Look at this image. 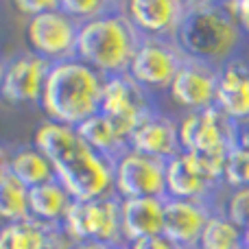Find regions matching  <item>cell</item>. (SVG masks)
Returning a JSON list of instances; mask_svg holds the SVG:
<instances>
[{
  "label": "cell",
  "mask_w": 249,
  "mask_h": 249,
  "mask_svg": "<svg viewBox=\"0 0 249 249\" xmlns=\"http://www.w3.org/2000/svg\"><path fill=\"white\" fill-rule=\"evenodd\" d=\"M245 230L236 225L225 212L214 210L201 234L197 249H245Z\"/></svg>",
  "instance_id": "cell-24"
},
{
  "label": "cell",
  "mask_w": 249,
  "mask_h": 249,
  "mask_svg": "<svg viewBox=\"0 0 249 249\" xmlns=\"http://www.w3.org/2000/svg\"><path fill=\"white\" fill-rule=\"evenodd\" d=\"M221 0H184V4L188 9H203V7H212V4H219Z\"/></svg>",
  "instance_id": "cell-32"
},
{
  "label": "cell",
  "mask_w": 249,
  "mask_h": 249,
  "mask_svg": "<svg viewBox=\"0 0 249 249\" xmlns=\"http://www.w3.org/2000/svg\"><path fill=\"white\" fill-rule=\"evenodd\" d=\"M219 188L223 186L214 184L186 151L166 162V197L212 201Z\"/></svg>",
  "instance_id": "cell-16"
},
{
  "label": "cell",
  "mask_w": 249,
  "mask_h": 249,
  "mask_svg": "<svg viewBox=\"0 0 249 249\" xmlns=\"http://www.w3.org/2000/svg\"><path fill=\"white\" fill-rule=\"evenodd\" d=\"M2 164L22 184L29 186V188L57 179V173H55V166H53L51 158H48L37 144L18 146L11 153H4Z\"/></svg>",
  "instance_id": "cell-20"
},
{
  "label": "cell",
  "mask_w": 249,
  "mask_h": 249,
  "mask_svg": "<svg viewBox=\"0 0 249 249\" xmlns=\"http://www.w3.org/2000/svg\"><path fill=\"white\" fill-rule=\"evenodd\" d=\"M79 29L81 22H77L61 9H55L29 18L24 26V37L29 51L48 59L51 64H59L77 57Z\"/></svg>",
  "instance_id": "cell-7"
},
{
  "label": "cell",
  "mask_w": 249,
  "mask_h": 249,
  "mask_svg": "<svg viewBox=\"0 0 249 249\" xmlns=\"http://www.w3.org/2000/svg\"><path fill=\"white\" fill-rule=\"evenodd\" d=\"M33 144L51 158L57 179L74 199H101L114 193V162L92 149L74 127L46 121L35 131Z\"/></svg>",
  "instance_id": "cell-1"
},
{
  "label": "cell",
  "mask_w": 249,
  "mask_h": 249,
  "mask_svg": "<svg viewBox=\"0 0 249 249\" xmlns=\"http://www.w3.org/2000/svg\"><path fill=\"white\" fill-rule=\"evenodd\" d=\"M29 203L33 219L48 225H61L70 206L74 203V197L59 179H53L46 184L33 186L29 193Z\"/></svg>",
  "instance_id": "cell-21"
},
{
  "label": "cell",
  "mask_w": 249,
  "mask_h": 249,
  "mask_svg": "<svg viewBox=\"0 0 249 249\" xmlns=\"http://www.w3.org/2000/svg\"><path fill=\"white\" fill-rule=\"evenodd\" d=\"M112 249H131V247H129V243H123V245H116V247H112Z\"/></svg>",
  "instance_id": "cell-35"
},
{
  "label": "cell",
  "mask_w": 249,
  "mask_h": 249,
  "mask_svg": "<svg viewBox=\"0 0 249 249\" xmlns=\"http://www.w3.org/2000/svg\"><path fill=\"white\" fill-rule=\"evenodd\" d=\"M31 188L22 184L4 164H0V219L4 223L31 219Z\"/></svg>",
  "instance_id": "cell-23"
},
{
  "label": "cell",
  "mask_w": 249,
  "mask_h": 249,
  "mask_svg": "<svg viewBox=\"0 0 249 249\" xmlns=\"http://www.w3.org/2000/svg\"><path fill=\"white\" fill-rule=\"evenodd\" d=\"M214 203L201 199H171L164 203V236L175 241L184 249H197L201 234L210 216L214 214Z\"/></svg>",
  "instance_id": "cell-13"
},
{
  "label": "cell",
  "mask_w": 249,
  "mask_h": 249,
  "mask_svg": "<svg viewBox=\"0 0 249 249\" xmlns=\"http://www.w3.org/2000/svg\"><path fill=\"white\" fill-rule=\"evenodd\" d=\"M61 230L72 243L96 241L109 247L123 245V199L116 193L101 199H74L61 221Z\"/></svg>",
  "instance_id": "cell-5"
},
{
  "label": "cell",
  "mask_w": 249,
  "mask_h": 249,
  "mask_svg": "<svg viewBox=\"0 0 249 249\" xmlns=\"http://www.w3.org/2000/svg\"><path fill=\"white\" fill-rule=\"evenodd\" d=\"M123 2H127V0H123Z\"/></svg>",
  "instance_id": "cell-36"
},
{
  "label": "cell",
  "mask_w": 249,
  "mask_h": 249,
  "mask_svg": "<svg viewBox=\"0 0 249 249\" xmlns=\"http://www.w3.org/2000/svg\"><path fill=\"white\" fill-rule=\"evenodd\" d=\"M131 249H184L181 245H177L175 241H171L164 234H158V236H149V238H140L136 243H129Z\"/></svg>",
  "instance_id": "cell-29"
},
{
  "label": "cell",
  "mask_w": 249,
  "mask_h": 249,
  "mask_svg": "<svg viewBox=\"0 0 249 249\" xmlns=\"http://www.w3.org/2000/svg\"><path fill=\"white\" fill-rule=\"evenodd\" d=\"M146 92L129 72L105 77L103 101H101V114L112 121L121 138L129 144L138 124L153 112V103Z\"/></svg>",
  "instance_id": "cell-6"
},
{
  "label": "cell",
  "mask_w": 249,
  "mask_h": 249,
  "mask_svg": "<svg viewBox=\"0 0 249 249\" xmlns=\"http://www.w3.org/2000/svg\"><path fill=\"white\" fill-rule=\"evenodd\" d=\"M179 140L184 151H223L236 144V123L219 107L186 112L179 121Z\"/></svg>",
  "instance_id": "cell-11"
},
{
  "label": "cell",
  "mask_w": 249,
  "mask_h": 249,
  "mask_svg": "<svg viewBox=\"0 0 249 249\" xmlns=\"http://www.w3.org/2000/svg\"><path fill=\"white\" fill-rule=\"evenodd\" d=\"M51 68V61L35 55L33 51L9 57L2 66V77H0L2 99L16 107L39 105Z\"/></svg>",
  "instance_id": "cell-10"
},
{
  "label": "cell",
  "mask_w": 249,
  "mask_h": 249,
  "mask_svg": "<svg viewBox=\"0 0 249 249\" xmlns=\"http://www.w3.org/2000/svg\"><path fill=\"white\" fill-rule=\"evenodd\" d=\"M216 107L236 124L249 123V66L238 57L219 68Z\"/></svg>",
  "instance_id": "cell-18"
},
{
  "label": "cell",
  "mask_w": 249,
  "mask_h": 249,
  "mask_svg": "<svg viewBox=\"0 0 249 249\" xmlns=\"http://www.w3.org/2000/svg\"><path fill=\"white\" fill-rule=\"evenodd\" d=\"M216 86L219 68L188 57L168 88V94L173 103L186 112H203L216 105Z\"/></svg>",
  "instance_id": "cell-12"
},
{
  "label": "cell",
  "mask_w": 249,
  "mask_h": 249,
  "mask_svg": "<svg viewBox=\"0 0 249 249\" xmlns=\"http://www.w3.org/2000/svg\"><path fill=\"white\" fill-rule=\"evenodd\" d=\"M190 9L184 0H127L124 13L142 37L175 39Z\"/></svg>",
  "instance_id": "cell-14"
},
{
  "label": "cell",
  "mask_w": 249,
  "mask_h": 249,
  "mask_svg": "<svg viewBox=\"0 0 249 249\" xmlns=\"http://www.w3.org/2000/svg\"><path fill=\"white\" fill-rule=\"evenodd\" d=\"M105 74L88 66L79 57L53 64L48 72L39 107L48 121L79 127L101 112Z\"/></svg>",
  "instance_id": "cell-2"
},
{
  "label": "cell",
  "mask_w": 249,
  "mask_h": 249,
  "mask_svg": "<svg viewBox=\"0 0 249 249\" xmlns=\"http://www.w3.org/2000/svg\"><path fill=\"white\" fill-rule=\"evenodd\" d=\"M74 129H77L79 136H81L92 149L99 151L101 155H105V158L112 160V162H116L124 151L129 149V144L121 138V133L116 131L112 121L101 112L90 116L88 121H83Z\"/></svg>",
  "instance_id": "cell-22"
},
{
  "label": "cell",
  "mask_w": 249,
  "mask_h": 249,
  "mask_svg": "<svg viewBox=\"0 0 249 249\" xmlns=\"http://www.w3.org/2000/svg\"><path fill=\"white\" fill-rule=\"evenodd\" d=\"M245 35L238 18L219 2L203 9H190L175 42L188 57L221 68L236 59Z\"/></svg>",
  "instance_id": "cell-4"
},
{
  "label": "cell",
  "mask_w": 249,
  "mask_h": 249,
  "mask_svg": "<svg viewBox=\"0 0 249 249\" xmlns=\"http://www.w3.org/2000/svg\"><path fill=\"white\" fill-rule=\"evenodd\" d=\"M129 149L164 160V162L173 160L184 151L179 140V121H173L166 114H160L158 109H153L133 131Z\"/></svg>",
  "instance_id": "cell-15"
},
{
  "label": "cell",
  "mask_w": 249,
  "mask_h": 249,
  "mask_svg": "<svg viewBox=\"0 0 249 249\" xmlns=\"http://www.w3.org/2000/svg\"><path fill=\"white\" fill-rule=\"evenodd\" d=\"M72 241L61 225H48L37 219L2 223L0 249H70Z\"/></svg>",
  "instance_id": "cell-17"
},
{
  "label": "cell",
  "mask_w": 249,
  "mask_h": 249,
  "mask_svg": "<svg viewBox=\"0 0 249 249\" xmlns=\"http://www.w3.org/2000/svg\"><path fill=\"white\" fill-rule=\"evenodd\" d=\"M70 249H112L105 243H96V241H83V243H72Z\"/></svg>",
  "instance_id": "cell-31"
},
{
  "label": "cell",
  "mask_w": 249,
  "mask_h": 249,
  "mask_svg": "<svg viewBox=\"0 0 249 249\" xmlns=\"http://www.w3.org/2000/svg\"><path fill=\"white\" fill-rule=\"evenodd\" d=\"M164 203L166 197L123 199V236L124 243L158 236L164 232Z\"/></svg>",
  "instance_id": "cell-19"
},
{
  "label": "cell",
  "mask_w": 249,
  "mask_h": 249,
  "mask_svg": "<svg viewBox=\"0 0 249 249\" xmlns=\"http://www.w3.org/2000/svg\"><path fill=\"white\" fill-rule=\"evenodd\" d=\"M188 59L175 39L166 37H142L138 53L127 72L144 88L146 92H168L179 68Z\"/></svg>",
  "instance_id": "cell-8"
},
{
  "label": "cell",
  "mask_w": 249,
  "mask_h": 249,
  "mask_svg": "<svg viewBox=\"0 0 249 249\" xmlns=\"http://www.w3.org/2000/svg\"><path fill=\"white\" fill-rule=\"evenodd\" d=\"M114 193L121 199L166 197V162L127 149L114 162Z\"/></svg>",
  "instance_id": "cell-9"
},
{
  "label": "cell",
  "mask_w": 249,
  "mask_h": 249,
  "mask_svg": "<svg viewBox=\"0 0 249 249\" xmlns=\"http://www.w3.org/2000/svg\"><path fill=\"white\" fill-rule=\"evenodd\" d=\"M140 42L142 33L123 9L81 22L77 57L105 77L123 74L131 66Z\"/></svg>",
  "instance_id": "cell-3"
},
{
  "label": "cell",
  "mask_w": 249,
  "mask_h": 249,
  "mask_svg": "<svg viewBox=\"0 0 249 249\" xmlns=\"http://www.w3.org/2000/svg\"><path fill=\"white\" fill-rule=\"evenodd\" d=\"M249 184V149L234 144L225 162L223 186L225 188H241Z\"/></svg>",
  "instance_id": "cell-26"
},
{
  "label": "cell",
  "mask_w": 249,
  "mask_h": 249,
  "mask_svg": "<svg viewBox=\"0 0 249 249\" xmlns=\"http://www.w3.org/2000/svg\"><path fill=\"white\" fill-rule=\"evenodd\" d=\"M59 9L72 16L77 22H88L105 13L123 11V0H59Z\"/></svg>",
  "instance_id": "cell-25"
},
{
  "label": "cell",
  "mask_w": 249,
  "mask_h": 249,
  "mask_svg": "<svg viewBox=\"0 0 249 249\" xmlns=\"http://www.w3.org/2000/svg\"><path fill=\"white\" fill-rule=\"evenodd\" d=\"M245 2V0H221V4H223L225 9H228V11H232L234 16H236L238 13V9H241V4Z\"/></svg>",
  "instance_id": "cell-33"
},
{
  "label": "cell",
  "mask_w": 249,
  "mask_h": 249,
  "mask_svg": "<svg viewBox=\"0 0 249 249\" xmlns=\"http://www.w3.org/2000/svg\"><path fill=\"white\" fill-rule=\"evenodd\" d=\"M236 18H238V22H241L243 31H245V33L249 35V0H245V2L241 4V9H238Z\"/></svg>",
  "instance_id": "cell-30"
},
{
  "label": "cell",
  "mask_w": 249,
  "mask_h": 249,
  "mask_svg": "<svg viewBox=\"0 0 249 249\" xmlns=\"http://www.w3.org/2000/svg\"><path fill=\"white\" fill-rule=\"evenodd\" d=\"M245 249H249V247H245Z\"/></svg>",
  "instance_id": "cell-37"
},
{
  "label": "cell",
  "mask_w": 249,
  "mask_h": 249,
  "mask_svg": "<svg viewBox=\"0 0 249 249\" xmlns=\"http://www.w3.org/2000/svg\"><path fill=\"white\" fill-rule=\"evenodd\" d=\"M219 210L225 212L241 228L249 225V184L241 188H228V197L223 201V208Z\"/></svg>",
  "instance_id": "cell-27"
},
{
  "label": "cell",
  "mask_w": 249,
  "mask_h": 249,
  "mask_svg": "<svg viewBox=\"0 0 249 249\" xmlns=\"http://www.w3.org/2000/svg\"><path fill=\"white\" fill-rule=\"evenodd\" d=\"M11 2L16 7V11H20L26 20L39 16V13L59 9V0H11Z\"/></svg>",
  "instance_id": "cell-28"
},
{
  "label": "cell",
  "mask_w": 249,
  "mask_h": 249,
  "mask_svg": "<svg viewBox=\"0 0 249 249\" xmlns=\"http://www.w3.org/2000/svg\"><path fill=\"white\" fill-rule=\"evenodd\" d=\"M243 230H245V245L249 247V225H245V228H243Z\"/></svg>",
  "instance_id": "cell-34"
}]
</instances>
